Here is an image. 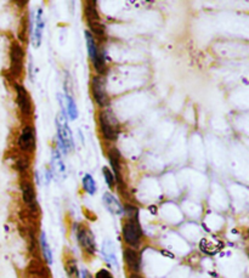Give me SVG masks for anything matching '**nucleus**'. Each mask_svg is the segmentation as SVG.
<instances>
[{
    "label": "nucleus",
    "instance_id": "nucleus-8",
    "mask_svg": "<svg viewBox=\"0 0 249 278\" xmlns=\"http://www.w3.org/2000/svg\"><path fill=\"white\" fill-rule=\"evenodd\" d=\"M18 146L22 151L32 152L35 147V137L34 130L31 127H25L20 135V140H18Z\"/></svg>",
    "mask_w": 249,
    "mask_h": 278
},
{
    "label": "nucleus",
    "instance_id": "nucleus-12",
    "mask_svg": "<svg viewBox=\"0 0 249 278\" xmlns=\"http://www.w3.org/2000/svg\"><path fill=\"white\" fill-rule=\"evenodd\" d=\"M44 27H45L44 14H43V10L39 9L37 12V17H35V28H34V34H33V44L35 48L40 47L41 39H43Z\"/></svg>",
    "mask_w": 249,
    "mask_h": 278
},
{
    "label": "nucleus",
    "instance_id": "nucleus-7",
    "mask_svg": "<svg viewBox=\"0 0 249 278\" xmlns=\"http://www.w3.org/2000/svg\"><path fill=\"white\" fill-rule=\"evenodd\" d=\"M77 237H78V242L84 250L88 254H95L96 251V244L95 238H94L93 232L90 231L88 227H80L77 232Z\"/></svg>",
    "mask_w": 249,
    "mask_h": 278
},
{
    "label": "nucleus",
    "instance_id": "nucleus-16",
    "mask_svg": "<svg viewBox=\"0 0 249 278\" xmlns=\"http://www.w3.org/2000/svg\"><path fill=\"white\" fill-rule=\"evenodd\" d=\"M53 169L60 176H63L66 173V167H64L62 157L57 150H54L53 152Z\"/></svg>",
    "mask_w": 249,
    "mask_h": 278
},
{
    "label": "nucleus",
    "instance_id": "nucleus-13",
    "mask_svg": "<svg viewBox=\"0 0 249 278\" xmlns=\"http://www.w3.org/2000/svg\"><path fill=\"white\" fill-rule=\"evenodd\" d=\"M102 255L103 259L107 261V264L111 265L112 267L118 268V261H117V257H116V251H115V245L111 241H105L102 244Z\"/></svg>",
    "mask_w": 249,
    "mask_h": 278
},
{
    "label": "nucleus",
    "instance_id": "nucleus-18",
    "mask_svg": "<svg viewBox=\"0 0 249 278\" xmlns=\"http://www.w3.org/2000/svg\"><path fill=\"white\" fill-rule=\"evenodd\" d=\"M85 37H86V44H88V51L90 57H92V60L94 61L98 57L99 55V50H98V45L95 43V39H94V37L92 35L90 32H85Z\"/></svg>",
    "mask_w": 249,
    "mask_h": 278
},
{
    "label": "nucleus",
    "instance_id": "nucleus-4",
    "mask_svg": "<svg viewBox=\"0 0 249 278\" xmlns=\"http://www.w3.org/2000/svg\"><path fill=\"white\" fill-rule=\"evenodd\" d=\"M85 16L86 20H88L90 30H92L96 35H102L103 32H105V26L101 24V20H100L95 2L85 3Z\"/></svg>",
    "mask_w": 249,
    "mask_h": 278
},
{
    "label": "nucleus",
    "instance_id": "nucleus-26",
    "mask_svg": "<svg viewBox=\"0 0 249 278\" xmlns=\"http://www.w3.org/2000/svg\"><path fill=\"white\" fill-rule=\"evenodd\" d=\"M130 278H142L141 276H139L138 273H131L130 274Z\"/></svg>",
    "mask_w": 249,
    "mask_h": 278
},
{
    "label": "nucleus",
    "instance_id": "nucleus-11",
    "mask_svg": "<svg viewBox=\"0 0 249 278\" xmlns=\"http://www.w3.org/2000/svg\"><path fill=\"white\" fill-rule=\"evenodd\" d=\"M102 200H103V204H105V206L107 208V210L111 213V214L122 215L123 213H124V209H123V206L121 203H119V200L116 198L112 193L106 192L102 197Z\"/></svg>",
    "mask_w": 249,
    "mask_h": 278
},
{
    "label": "nucleus",
    "instance_id": "nucleus-20",
    "mask_svg": "<svg viewBox=\"0 0 249 278\" xmlns=\"http://www.w3.org/2000/svg\"><path fill=\"white\" fill-rule=\"evenodd\" d=\"M67 100V112H69L71 119H76L78 117V109H77L76 102L71 95H66Z\"/></svg>",
    "mask_w": 249,
    "mask_h": 278
},
{
    "label": "nucleus",
    "instance_id": "nucleus-21",
    "mask_svg": "<svg viewBox=\"0 0 249 278\" xmlns=\"http://www.w3.org/2000/svg\"><path fill=\"white\" fill-rule=\"evenodd\" d=\"M93 62H94V66H95L96 72L100 73V74L105 73V71H106V63H105V60H103V56H102L101 54L99 53L98 57H96V59L94 60Z\"/></svg>",
    "mask_w": 249,
    "mask_h": 278
},
{
    "label": "nucleus",
    "instance_id": "nucleus-14",
    "mask_svg": "<svg viewBox=\"0 0 249 278\" xmlns=\"http://www.w3.org/2000/svg\"><path fill=\"white\" fill-rule=\"evenodd\" d=\"M21 190H22V198H24V202L28 206H31L32 209H34L35 193H34V189L33 186H32V183L30 182V181H24L21 185Z\"/></svg>",
    "mask_w": 249,
    "mask_h": 278
},
{
    "label": "nucleus",
    "instance_id": "nucleus-3",
    "mask_svg": "<svg viewBox=\"0 0 249 278\" xmlns=\"http://www.w3.org/2000/svg\"><path fill=\"white\" fill-rule=\"evenodd\" d=\"M123 236H124V241L131 247H138L140 244L142 231L139 224V219H128V221L123 226Z\"/></svg>",
    "mask_w": 249,
    "mask_h": 278
},
{
    "label": "nucleus",
    "instance_id": "nucleus-23",
    "mask_svg": "<svg viewBox=\"0 0 249 278\" xmlns=\"http://www.w3.org/2000/svg\"><path fill=\"white\" fill-rule=\"evenodd\" d=\"M102 171H103V176H105L106 182H107L108 187L113 189V186H115V176H113V173L108 169L107 167H103Z\"/></svg>",
    "mask_w": 249,
    "mask_h": 278
},
{
    "label": "nucleus",
    "instance_id": "nucleus-25",
    "mask_svg": "<svg viewBox=\"0 0 249 278\" xmlns=\"http://www.w3.org/2000/svg\"><path fill=\"white\" fill-rule=\"evenodd\" d=\"M82 278H93V276L89 273L88 270H82Z\"/></svg>",
    "mask_w": 249,
    "mask_h": 278
},
{
    "label": "nucleus",
    "instance_id": "nucleus-5",
    "mask_svg": "<svg viewBox=\"0 0 249 278\" xmlns=\"http://www.w3.org/2000/svg\"><path fill=\"white\" fill-rule=\"evenodd\" d=\"M24 68V51L17 43H14L10 53V72L15 78H18Z\"/></svg>",
    "mask_w": 249,
    "mask_h": 278
},
{
    "label": "nucleus",
    "instance_id": "nucleus-24",
    "mask_svg": "<svg viewBox=\"0 0 249 278\" xmlns=\"http://www.w3.org/2000/svg\"><path fill=\"white\" fill-rule=\"evenodd\" d=\"M95 278H115V277L112 276V273L109 272V271L105 270V268H101V270L96 272Z\"/></svg>",
    "mask_w": 249,
    "mask_h": 278
},
{
    "label": "nucleus",
    "instance_id": "nucleus-19",
    "mask_svg": "<svg viewBox=\"0 0 249 278\" xmlns=\"http://www.w3.org/2000/svg\"><path fill=\"white\" fill-rule=\"evenodd\" d=\"M83 187H84V190L89 193V195H92V196L95 195V192H96L95 180H94L93 176L89 175V174H86V175L83 177Z\"/></svg>",
    "mask_w": 249,
    "mask_h": 278
},
{
    "label": "nucleus",
    "instance_id": "nucleus-6",
    "mask_svg": "<svg viewBox=\"0 0 249 278\" xmlns=\"http://www.w3.org/2000/svg\"><path fill=\"white\" fill-rule=\"evenodd\" d=\"M92 89H93V95L95 101L99 103L101 107L108 106L109 99L106 91V84L102 77H94L93 83H92Z\"/></svg>",
    "mask_w": 249,
    "mask_h": 278
},
{
    "label": "nucleus",
    "instance_id": "nucleus-10",
    "mask_svg": "<svg viewBox=\"0 0 249 278\" xmlns=\"http://www.w3.org/2000/svg\"><path fill=\"white\" fill-rule=\"evenodd\" d=\"M124 259L128 267L130 268L134 273H138L141 267V258L137 250L131 248H127L124 250Z\"/></svg>",
    "mask_w": 249,
    "mask_h": 278
},
{
    "label": "nucleus",
    "instance_id": "nucleus-2",
    "mask_svg": "<svg viewBox=\"0 0 249 278\" xmlns=\"http://www.w3.org/2000/svg\"><path fill=\"white\" fill-rule=\"evenodd\" d=\"M56 127H57V134H59V140L62 145L63 151L69 152L73 148V138L72 132L67 123V117L64 113H60L56 118Z\"/></svg>",
    "mask_w": 249,
    "mask_h": 278
},
{
    "label": "nucleus",
    "instance_id": "nucleus-1",
    "mask_svg": "<svg viewBox=\"0 0 249 278\" xmlns=\"http://www.w3.org/2000/svg\"><path fill=\"white\" fill-rule=\"evenodd\" d=\"M100 127L105 138L116 140L119 134V123L111 111H103L100 113Z\"/></svg>",
    "mask_w": 249,
    "mask_h": 278
},
{
    "label": "nucleus",
    "instance_id": "nucleus-22",
    "mask_svg": "<svg viewBox=\"0 0 249 278\" xmlns=\"http://www.w3.org/2000/svg\"><path fill=\"white\" fill-rule=\"evenodd\" d=\"M66 271L71 278H79L78 268H77V264L74 260H70L69 263H67Z\"/></svg>",
    "mask_w": 249,
    "mask_h": 278
},
{
    "label": "nucleus",
    "instance_id": "nucleus-17",
    "mask_svg": "<svg viewBox=\"0 0 249 278\" xmlns=\"http://www.w3.org/2000/svg\"><path fill=\"white\" fill-rule=\"evenodd\" d=\"M40 247H41V253H43L45 261H47L48 264L53 263V253H51L50 245L49 243H48L47 236H45L44 232L40 236Z\"/></svg>",
    "mask_w": 249,
    "mask_h": 278
},
{
    "label": "nucleus",
    "instance_id": "nucleus-15",
    "mask_svg": "<svg viewBox=\"0 0 249 278\" xmlns=\"http://www.w3.org/2000/svg\"><path fill=\"white\" fill-rule=\"evenodd\" d=\"M109 161H111L113 174H115L113 176H116L118 182H121V156H119V152L115 148L109 151Z\"/></svg>",
    "mask_w": 249,
    "mask_h": 278
},
{
    "label": "nucleus",
    "instance_id": "nucleus-9",
    "mask_svg": "<svg viewBox=\"0 0 249 278\" xmlns=\"http://www.w3.org/2000/svg\"><path fill=\"white\" fill-rule=\"evenodd\" d=\"M15 89L16 91H17V101H18V106H20L22 114L30 115L32 112V103H31L30 96H28L27 90L22 88V86L18 85V84H16Z\"/></svg>",
    "mask_w": 249,
    "mask_h": 278
}]
</instances>
